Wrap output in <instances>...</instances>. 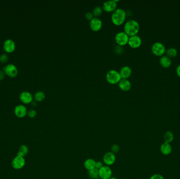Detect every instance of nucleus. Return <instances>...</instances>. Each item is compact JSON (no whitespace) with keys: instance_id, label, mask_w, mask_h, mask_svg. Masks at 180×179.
I'll list each match as a JSON object with an SVG mask.
<instances>
[{"instance_id":"nucleus-1","label":"nucleus","mask_w":180,"mask_h":179,"mask_svg":"<svg viewBox=\"0 0 180 179\" xmlns=\"http://www.w3.org/2000/svg\"><path fill=\"white\" fill-rule=\"evenodd\" d=\"M140 24L136 20H130L124 25V32L129 36L137 35L140 31Z\"/></svg>"},{"instance_id":"nucleus-2","label":"nucleus","mask_w":180,"mask_h":179,"mask_svg":"<svg viewBox=\"0 0 180 179\" xmlns=\"http://www.w3.org/2000/svg\"><path fill=\"white\" fill-rule=\"evenodd\" d=\"M126 16V12L124 9L117 8L113 11L111 16V20L113 24L116 25H120L123 24Z\"/></svg>"},{"instance_id":"nucleus-3","label":"nucleus","mask_w":180,"mask_h":179,"mask_svg":"<svg viewBox=\"0 0 180 179\" xmlns=\"http://www.w3.org/2000/svg\"><path fill=\"white\" fill-rule=\"evenodd\" d=\"M121 79V76L120 75L119 72H118L117 70H111L106 73V81H108V83L111 84L119 83Z\"/></svg>"},{"instance_id":"nucleus-4","label":"nucleus","mask_w":180,"mask_h":179,"mask_svg":"<svg viewBox=\"0 0 180 179\" xmlns=\"http://www.w3.org/2000/svg\"><path fill=\"white\" fill-rule=\"evenodd\" d=\"M151 50L154 55L161 57L166 52V48L163 43L161 42H156L152 45Z\"/></svg>"},{"instance_id":"nucleus-5","label":"nucleus","mask_w":180,"mask_h":179,"mask_svg":"<svg viewBox=\"0 0 180 179\" xmlns=\"http://www.w3.org/2000/svg\"><path fill=\"white\" fill-rule=\"evenodd\" d=\"M129 37L130 36L127 35L124 31L119 32L115 35V42L118 45L124 46L126 44H128Z\"/></svg>"},{"instance_id":"nucleus-6","label":"nucleus","mask_w":180,"mask_h":179,"mask_svg":"<svg viewBox=\"0 0 180 179\" xmlns=\"http://www.w3.org/2000/svg\"><path fill=\"white\" fill-rule=\"evenodd\" d=\"M25 159L24 157L17 155L14 158L12 161V166L15 170L22 169L25 165Z\"/></svg>"},{"instance_id":"nucleus-7","label":"nucleus","mask_w":180,"mask_h":179,"mask_svg":"<svg viewBox=\"0 0 180 179\" xmlns=\"http://www.w3.org/2000/svg\"><path fill=\"white\" fill-rule=\"evenodd\" d=\"M118 0L106 1L103 4V10L107 12H113L117 9Z\"/></svg>"},{"instance_id":"nucleus-8","label":"nucleus","mask_w":180,"mask_h":179,"mask_svg":"<svg viewBox=\"0 0 180 179\" xmlns=\"http://www.w3.org/2000/svg\"><path fill=\"white\" fill-rule=\"evenodd\" d=\"M116 155L114 153H112L111 151L107 152L104 154L103 157V162L105 166H111L114 164L116 161Z\"/></svg>"},{"instance_id":"nucleus-9","label":"nucleus","mask_w":180,"mask_h":179,"mask_svg":"<svg viewBox=\"0 0 180 179\" xmlns=\"http://www.w3.org/2000/svg\"><path fill=\"white\" fill-rule=\"evenodd\" d=\"M99 175L101 179H109L112 175V170L110 166L104 165L99 170Z\"/></svg>"},{"instance_id":"nucleus-10","label":"nucleus","mask_w":180,"mask_h":179,"mask_svg":"<svg viewBox=\"0 0 180 179\" xmlns=\"http://www.w3.org/2000/svg\"><path fill=\"white\" fill-rule=\"evenodd\" d=\"M5 74L11 77L16 76L18 73V70L16 66L12 64H9L3 68Z\"/></svg>"},{"instance_id":"nucleus-11","label":"nucleus","mask_w":180,"mask_h":179,"mask_svg":"<svg viewBox=\"0 0 180 179\" xmlns=\"http://www.w3.org/2000/svg\"><path fill=\"white\" fill-rule=\"evenodd\" d=\"M128 44L133 48H139L142 44V39L139 35H135L129 37Z\"/></svg>"},{"instance_id":"nucleus-12","label":"nucleus","mask_w":180,"mask_h":179,"mask_svg":"<svg viewBox=\"0 0 180 179\" xmlns=\"http://www.w3.org/2000/svg\"><path fill=\"white\" fill-rule=\"evenodd\" d=\"M102 20L100 18L94 17L90 21V27L92 31H99L102 28Z\"/></svg>"},{"instance_id":"nucleus-13","label":"nucleus","mask_w":180,"mask_h":179,"mask_svg":"<svg viewBox=\"0 0 180 179\" xmlns=\"http://www.w3.org/2000/svg\"><path fill=\"white\" fill-rule=\"evenodd\" d=\"M28 113L26 107L23 105H19L14 108V114L18 118H23Z\"/></svg>"},{"instance_id":"nucleus-14","label":"nucleus","mask_w":180,"mask_h":179,"mask_svg":"<svg viewBox=\"0 0 180 179\" xmlns=\"http://www.w3.org/2000/svg\"><path fill=\"white\" fill-rule=\"evenodd\" d=\"M161 153L163 155L167 156L169 155L172 152V146L171 143L164 142L162 143L160 147Z\"/></svg>"},{"instance_id":"nucleus-15","label":"nucleus","mask_w":180,"mask_h":179,"mask_svg":"<svg viewBox=\"0 0 180 179\" xmlns=\"http://www.w3.org/2000/svg\"><path fill=\"white\" fill-rule=\"evenodd\" d=\"M15 43L12 39H7L5 41L3 44V48L5 50V52L7 53L13 52L15 50Z\"/></svg>"},{"instance_id":"nucleus-16","label":"nucleus","mask_w":180,"mask_h":179,"mask_svg":"<svg viewBox=\"0 0 180 179\" xmlns=\"http://www.w3.org/2000/svg\"><path fill=\"white\" fill-rule=\"evenodd\" d=\"M20 99L21 101L24 104H29L32 103L33 96L30 92L24 91L20 94Z\"/></svg>"},{"instance_id":"nucleus-17","label":"nucleus","mask_w":180,"mask_h":179,"mask_svg":"<svg viewBox=\"0 0 180 179\" xmlns=\"http://www.w3.org/2000/svg\"><path fill=\"white\" fill-rule=\"evenodd\" d=\"M118 84L120 88L124 92L128 91L131 88V83L130 81L128 80V79L122 78Z\"/></svg>"},{"instance_id":"nucleus-18","label":"nucleus","mask_w":180,"mask_h":179,"mask_svg":"<svg viewBox=\"0 0 180 179\" xmlns=\"http://www.w3.org/2000/svg\"><path fill=\"white\" fill-rule=\"evenodd\" d=\"M122 78L128 79L132 74V69L128 66H124L119 72Z\"/></svg>"},{"instance_id":"nucleus-19","label":"nucleus","mask_w":180,"mask_h":179,"mask_svg":"<svg viewBox=\"0 0 180 179\" xmlns=\"http://www.w3.org/2000/svg\"><path fill=\"white\" fill-rule=\"evenodd\" d=\"M160 64L163 68H169L172 64V60L171 58L168 57L167 55H163L160 59Z\"/></svg>"},{"instance_id":"nucleus-20","label":"nucleus","mask_w":180,"mask_h":179,"mask_svg":"<svg viewBox=\"0 0 180 179\" xmlns=\"http://www.w3.org/2000/svg\"><path fill=\"white\" fill-rule=\"evenodd\" d=\"M96 161L93 159L89 158L84 162V167L87 170H91L96 168Z\"/></svg>"},{"instance_id":"nucleus-21","label":"nucleus","mask_w":180,"mask_h":179,"mask_svg":"<svg viewBox=\"0 0 180 179\" xmlns=\"http://www.w3.org/2000/svg\"><path fill=\"white\" fill-rule=\"evenodd\" d=\"M174 139V135L172 131H167L165 132L163 135V139L164 142L169 143H171L173 141Z\"/></svg>"},{"instance_id":"nucleus-22","label":"nucleus","mask_w":180,"mask_h":179,"mask_svg":"<svg viewBox=\"0 0 180 179\" xmlns=\"http://www.w3.org/2000/svg\"><path fill=\"white\" fill-rule=\"evenodd\" d=\"M28 152H29V149L28 146L25 144H22L19 149L17 155L24 157L28 155Z\"/></svg>"},{"instance_id":"nucleus-23","label":"nucleus","mask_w":180,"mask_h":179,"mask_svg":"<svg viewBox=\"0 0 180 179\" xmlns=\"http://www.w3.org/2000/svg\"><path fill=\"white\" fill-rule=\"evenodd\" d=\"M88 175L91 179H98L99 178V170L97 169H93L88 171Z\"/></svg>"},{"instance_id":"nucleus-24","label":"nucleus","mask_w":180,"mask_h":179,"mask_svg":"<svg viewBox=\"0 0 180 179\" xmlns=\"http://www.w3.org/2000/svg\"><path fill=\"white\" fill-rule=\"evenodd\" d=\"M34 98L37 101H42L46 98V94L43 91H38L34 94Z\"/></svg>"},{"instance_id":"nucleus-25","label":"nucleus","mask_w":180,"mask_h":179,"mask_svg":"<svg viewBox=\"0 0 180 179\" xmlns=\"http://www.w3.org/2000/svg\"><path fill=\"white\" fill-rule=\"evenodd\" d=\"M165 53L167 54V56L168 57H169L170 58H173L176 57L178 54V50L174 47H170L169 49H167V50H166Z\"/></svg>"},{"instance_id":"nucleus-26","label":"nucleus","mask_w":180,"mask_h":179,"mask_svg":"<svg viewBox=\"0 0 180 179\" xmlns=\"http://www.w3.org/2000/svg\"><path fill=\"white\" fill-rule=\"evenodd\" d=\"M103 10V8L100 6H96L95 7L93 10V12H92L94 16L96 18H99V16L102 14Z\"/></svg>"},{"instance_id":"nucleus-27","label":"nucleus","mask_w":180,"mask_h":179,"mask_svg":"<svg viewBox=\"0 0 180 179\" xmlns=\"http://www.w3.org/2000/svg\"><path fill=\"white\" fill-rule=\"evenodd\" d=\"M120 150V147L118 144H114L111 146V152L114 153L115 155L119 152Z\"/></svg>"},{"instance_id":"nucleus-28","label":"nucleus","mask_w":180,"mask_h":179,"mask_svg":"<svg viewBox=\"0 0 180 179\" xmlns=\"http://www.w3.org/2000/svg\"><path fill=\"white\" fill-rule=\"evenodd\" d=\"M27 115L30 118H35L37 115V112H36V110H35L34 109H30V110L28 111Z\"/></svg>"},{"instance_id":"nucleus-29","label":"nucleus","mask_w":180,"mask_h":179,"mask_svg":"<svg viewBox=\"0 0 180 179\" xmlns=\"http://www.w3.org/2000/svg\"><path fill=\"white\" fill-rule=\"evenodd\" d=\"M149 179H165L163 175L159 173H155L151 176Z\"/></svg>"},{"instance_id":"nucleus-30","label":"nucleus","mask_w":180,"mask_h":179,"mask_svg":"<svg viewBox=\"0 0 180 179\" xmlns=\"http://www.w3.org/2000/svg\"><path fill=\"white\" fill-rule=\"evenodd\" d=\"M8 60V56L6 54H2L0 56V61L1 63H5Z\"/></svg>"},{"instance_id":"nucleus-31","label":"nucleus","mask_w":180,"mask_h":179,"mask_svg":"<svg viewBox=\"0 0 180 179\" xmlns=\"http://www.w3.org/2000/svg\"><path fill=\"white\" fill-rule=\"evenodd\" d=\"M104 163L102 161H96V168L99 170L100 169L104 166Z\"/></svg>"},{"instance_id":"nucleus-32","label":"nucleus","mask_w":180,"mask_h":179,"mask_svg":"<svg viewBox=\"0 0 180 179\" xmlns=\"http://www.w3.org/2000/svg\"><path fill=\"white\" fill-rule=\"evenodd\" d=\"M94 17V16L92 12H89L86 13V14H85V18H86L87 20H90V21H91Z\"/></svg>"},{"instance_id":"nucleus-33","label":"nucleus","mask_w":180,"mask_h":179,"mask_svg":"<svg viewBox=\"0 0 180 179\" xmlns=\"http://www.w3.org/2000/svg\"><path fill=\"white\" fill-rule=\"evenodd\" d=\"M122 50H123V48L121 46H120L117 45V46L115 47V53L117 54H121L122 52Z\"/></svg>"},{"instance_id":"nucleus-34","label":"nucleus","mask_w":180,"mask_h":179,"mask_svg":"<svg viewBox=\"0 0 180 179\" xmlns=\"http://www.w3.org/2000/svg\"><path fill=\"white\" fill-rule=\"evenodd\" d=\"M5 72L4 70H0V80H2L4 78Z\"/></svg>"},{"instance_id":"nucleus-35","label":"nucleus","mask_w":180,"mask_h":179,"mask_svg":"<svg viewBox=\"0 0 180 179\" xmlns=\"http://www.w3.org/2000/svg\"><path fill=\"white\" fill-rule=\"evenodd\" d=\"M176 72L178 75V76L180 77V64L177 66L176 69Z\"/></svg>"},{"instance_id":"nucleus-36","label":"nucleus","mask_w":180,"mask_h":179,"mask_svg":"<svg viewBox=\"0 0 180 179\" xmlns=\"http://www.w3.org/2000/svg\"><path fill=\"white\" fill-rule=\"evenodd\" d=\"M32 104L33 106H36L37 103H36V102L34 101H32Z\"/></svg>"},{"instance_id":"nucleus-37","label":"nucleus","mask_w":180,"mask_h":179,"mask_svg":"<svg viewBox=\"0 0 180 179\" xmlns=\"http://www.w3.org/2000/svg\"><path fill=\"white\" fill-rule=\"evenodd\" d=\"M109 179H117V178H116L115 177H112L111 178H110Z\"/></svg>"},{"instance_id":"nucleus-38","label":"nucleus","mask_w":180,"mask_h":179,"mask_svg":"<svg viewBox=\"0 0 180 179\" xmlns=\"http://www.w3.org/2000/svg\"></svg>"}]
</instances>
